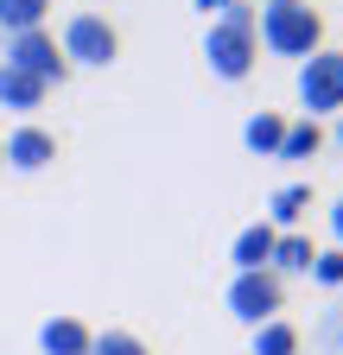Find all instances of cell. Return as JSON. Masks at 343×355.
<instances>
[{"label":"cell","instance_id":"cell-1","mask_svg":"<svg viewBox=\"0 0 343 355\" xmlns=\"http://www.w3.org/2000/svg\"><path fill=\"white\" fill-rule=\"evenodd\" d=\"M254 38H261L274 58L306 64L312 51H324V13L312 0H261V7H254Z\"/></svg>","mask_w":343,"mask_h":355},{"label":"cell","instance_id":"cell-2","mask_svg":"<svg viewBox=\"0 0 343 355\" xmlns=\"http://www.w3.org/2000/svg\"><path fill=\"white\" fill-rule=\"evenodd\" d=\"M254 58H261V38H254V7H248V0H235L229 13L210 19V32H203V64H210V76L242 83V76L254 70Z\"/></svg>","mask_w":343,"mask_h":355},{"label":"cell","instance_id":"cell-3","mask_svg":"<svg viewBox=\"0 0 343 355\" xmlns=\"http://www.w3.org/2000/svg\"><path fill=\"white\" fill-rule=\"evenodd\" d=\"M64 64H90V70H108L121 58V32L102 19V13H70L64 19Z\"/></svg>","mask_w":343,"mask_h":355},{"label":"cell","instance_id":"cell-4","mask_svg":"<svg viewBox=\"0 0 343 355\" xmlns=\"http://www.w3.org/2000/svg\"><path fill=\"white\" fill-rule=\"evenodd\" d=\"M229 311H235L248 330L267 324V318H280V311H286V279L267 273V266H261V273H235L229 279Z\"/></svg>","mask_w":343,"mask_h":355},{"label":"cell","instance_id":"cell-5","mask_svg":"<svg viewBox=\"0 0 343 355\" xmlns=\"http://www.w3.org/2000/svg\"><path fill=\"white\" fill-rule=\"evenodd\" d=\"M299 102L318 114H343V51H312L299 64Z\"/></svg>","mask_w":343,"mask_h":355},{"label":"cell","instance_id":"cell-6","mask_svg":"<svg viewBox=\"0 0 343 355\" xmlns=\"http://www.w3.org/2000/svg\"><path fill=\"white\" fill-rule=\"evenodd\" d=\"M7 70H26V76H38V83H64L70 76V64H64V51H58V38L38 26V32H13L7 38Z\"/></svg>","mask_w":343,"mask_h":355},{"label":"cell","instance_id":"cell-7","mask_svg":"<svg viewBox=\"0 0 343 355\" xmlns=\"http://www.w3.org/2000/svg\"><path fill=\"white\" fill-rule=\"evenodd\" d=\"M0 153H7V165L13 171H45L51 159H58V133H45V127H13L7 140H0Z\"/></svg>","mask_w":343,"mask_h":355},{"label":"cell","instance_id":"cell-8","mask_svg":"<svg viewBox=\"0 0 343 355\" xmlns=\"http://www.w3.org/2000/svg\"><path fill=\"white\" fill-rule=\"evenodd\" d=\"M274 241H280V229H267V222H248V229L235 235V248H229L235 273H261V266L274 260Z\"/></svg>","mask_w":343,"mask_h":355},{"label":"cell","instance_id":"cell-9","mask_svg":"<svg viewBox=\"0 0 343 355\" xmlns=\"http://www.w3.org/2000/svg\"><path fill=\"white\" fill-rule=\"evenodd\" d=\"M90 343H96V330L83 318H51L45 330H38V349L45 355H90Z\"/></svg>","mask_w":343,"mask_h":355},{"label":"cell","instance_id":"cell-10","mask_svg":"<svg viewBox=\"0 0 343 355\" xmlns=\"http://www.w3.org/2000/svg\"><path fill=\"white\" fill-rule=\"evenodd\" d=\"M45 96H51V89L38 83V76H26V70H7V64H0V108L38 114V108H45Z\"/></svg>","mask_w":343,"mask_h":355},{"label":"cell","instance_id":"cell-11","mask_svg":"<svg viewBox=\"0 0 343 355\" xmlns=\"http://www.w3.org/2000/svg\"><path fill=\"white\" fill-rule=\"evenodd\" d=\"M242 140H248V153H261V159H280V140H286V114H274V108L248 114Z\"/></svg>","mask_w":343,"mask_h":355},{"label":"cell","instance_id":"cell-12","mask_svg":"<svg viewBox=\"0 0 343 355\" xmlns=\"http://www.w3.org/2000/svg\"><path fill=\"white\" fill-rule=\"evenodd\" d=\"M312 254H318V248H312V235L286 229V235L274 241V260H267V273H280V279H286V273H312Z\"/></svg>","mask_w":343,"mask_h":355},{"label":"cell","instance_id":"cell-13","mask_svg":"<svg viewBox=\"0 0 343 355\" xmlns=\"http://www.w3.org/2000/svg\"><path fill=\"white\" fill-rule=\"evenodd\" d=\"M306 209H312V184H280V191H274V209H267V229L286 235Z\"/></svg>","mask_w":343,"mask_h":355},{"label":"cell","instance_id":"cell-14","mask_svg":"<svg viewBox=\"0 0 343 355\" xmlns=\"http://www.w3.org/2000/svg\"><path fill=\"white\" fill-rule=\"evenodd\" d=\"M299 324H286V318H267V324H254V355H299Z\"/></svg>","mask_w":343,"mask_h":355},{"label":"cell","instance_id":"cell-15","mask_svg":"<svg viewBox=\"0 0 343 355\" xmlns=\"http://www.w3.org/2000/svg\"><path fill=\"white\" fill-rule=\"evenodd\" d=\"M45 13H51V0H0V32H38L45 26Z\"/></svg>","mask_w":343,"mask_h":355},{"label":"cell","instance_id":"cell-16","mask_svg":"<svg viewBox=\"0 0 343 355\" xmlns=\"http://www.w3.org/2000/svg\"><path fill=\"white\" fill-rule=\"evenodd\" d=\"M318 146H324V127H318V121H286V140H280V159H286V165L312 159Z\"/></svg>","mask_w":343,"mask_h":355},{"label":"cell","instance_id":"cell-17","mask_svg":"<svg viewBox=\"0 0 343 355\" xmlns=\"http://www.w3.org/2000/svg\"><path fill=\"white\" fill-rule=\"evenodd\" d=\"M312 286L343 292V248H318V254H312Z\"/></svg>","mask_w":343,"mask_h":355},{"label":"cell","instance_id":"cell-18","mask_svg":"<svg viewBox=\"0 0 343 355\" xmlns=\"http://www.w3.org/2000/svg\"><path fill=\"white\" fill-rule=\"evenodd\" d=\"M90 355H153L134 330H96V343H90Z\"/></svg>","mask_w":343,"mask_h":355},{"label":"cell","instance_id":"cell-19","mask_svg":"<svg viewBox=\"0 0 343 355\" xmlns=\"http://www.w3.org/2000/svg\"><path fill=\"white\" fill-rule=\"evenodd\" d=\"M318 343L331 349V355H343V304L331 311V318H324V330H318Z\"/></svg>","mask_w":343,"mask_h":355},{"label":"cell","instance_id":"cell-20","mask_svg":"<svg viewBox=\"0 0 343 355\" xmlns=\"http://www.w3.org/2000/svg\"><path fill=\"white\" fill-rule=\"evenodd\" d=\"M331 235H337V248H343V197L331 203Z\"/></svg>","mask_w":343,"mask_h":355},{"label":"cell","instance_id":"cell-21","mask_svg":"<svg viewBox=\"0 0 343 355\" xmlns=\"http://www.w3.org/2000/svg\"><path fill=\"white\" fill-rule=\"evenodd\" d=\"M197 7H203V13H229L235 0H197Z\"/></svg>","mask_w":343,"mask_h":355},{"label":"cell","instance_id":"cell-22","mask_svg":"<svg viewBox=\"0 0 343 355\" xmlns=\"http://www.w3.org/2000/svg\"><path fill=\"white\" fill-rule=\"evenodd\" d=\"M331 140H337V146H343V114H337V127H331Z\"/></svg>","mask_w":343,"mask_h":355},{"label":"cell","instance_id":"cell-23","mask_svg":"<svg viewBox=\"0 0 343 355\" xmlns=\"http://www.w3.org/2000/svg\"><path fill=\"white\" fill-rule=\"evenodd\" d=\"M0 165H7V153H0Z\"/></svg>","mask_w":343,"mask_h":355}]
</instances>
